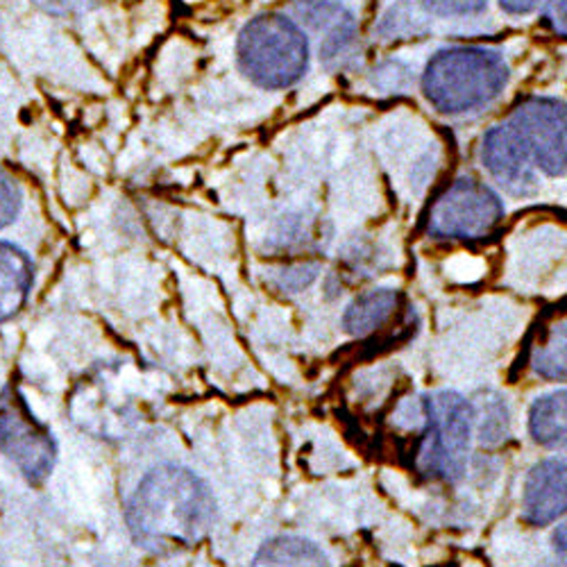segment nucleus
<instances>
[{
  "mask_svg": "<svg viewBox=\"0 0 567 567\" xmlns=\"http://www.w3.org/2000/svg\"><path fill=\"white\" fill-rule=\"evenodd\" d=\"M19 207H21V196L14 179L6 171H0V229L8 227L17 218Z\"/></svg>",
  "mask_w": 567,
  "mask_h": 567,
  "instance_id": "17",
  "label": "nucleus"
},
{
  "mask_svg": "<svg viewBox=\"0 0 567 567\" xmlns=\"http://www.w3.org/2000/svg\"><path fill=\"white\" fill-rule=\"evenodd\" d=\"M554 543H556V551L560 554V558H565V527L563 525L554 534Z\"/></svg>",
  "mask_w": 567,
  "mask_h": 567,
  "instance_id": "21",
  "label": "nucleus"
},
{
  "mask_svg": "<svg viewBox=\"0 0 567 567\" xmlns=\"http://www.w3.org/2000/svg\"><path fill=\"white\" fill-rule=\"evenodd\" d=\"M32 284V259L14 244L0 241V322H8L23 311Z\"/></svg>",
  "mask_w": 567,
  "mask_h": 567,
  "instance_id": "11",
  "label": "nucleus"
},
{
  "mask_svg": "<svg viewBox=\"0 0 567 567\" xmlns=\"http://www.w3.org/2000/svg\"><path fill=\"white\" fill-rule=\"evenodd\" d=\"M499 6L508 14H529L540 6V0H499Z\"/></svg>",
  "mask_w": 567,
  "mask_h": 567,
  "instance_id": "20",
  "label": "nucleus"
},
{
  "mask_svg": "<svg viewBox=\"0 0 567 567\" xmlns=\"http://www.w3.org/2000/svg\"><path fill=\"white\" fill-rule=\"evenodd\" d=\"M506 60L482 45L439 51L422 73V93L441 114H467L491 105L508 84Z\"/></svg>",
  "mask_w": 567,
  "mask_h": 567,
  "instance_id": "2",
  "label": "nucleus"
},
{
  "mask_svg": "<svg viewBox=\"0 0 567 567\" xmlns=\"http://www.w3.org/2000/svg\"><path fill=\"white\" fill-rule=\"evenodd\" d=\"M508 125L523 138L534 164L549 177L565 175V105L556 99H527L519 103Z\"/></svg>",
  "mask_w": 567,
  "mask_h": 567,
  "instance_id": "7",
  "label": "nucleus"
},
{
  "mask_svg": "<svg viewBox=\"0 0 567 567\" xmlns=\"http://www.w3.org/2000/svg\"><path fill=\"white\" fill-rule=\"evenodd\" d=\"M125 517L138 547L177 551L207 538L216 519V499L196 472L168 463L153 467L138 482Z\"/></svg>",
  "mask_w": 567,
  "mask_h": 567,
  "instance_id": "1",
  "label": "nucleus"
},
{
  "mask_svg": "<svg viewBox=\"0 0 567 567\" xmlns=\"http://www.w3.org/2000/svg\"><path fill=\"white\" fill-rule=\"evenodd\" d=\"M250 567H332V563L311 540L279 536L264 543Z\"/></svg>",
  "mask_w": 567,
  "mask_h": 567,
  "instance_id": "12",
  "label": "nucleus"
},
{
  "mask_svg": "<svg viewBox=\"0 0 567 567\" xmlns=\"http://www.w3.org/2000/svg\"><path fill=\"white\" fill-rule=\"evenodd\" d=\"M565 0H545L543 6V23L549 25L551 32H556L558 37H565L567 28H565Z\"/></svg>",
  "mask_w": 567,
  "mask_h": 567,
  "instance_id": "18",
  "label": "nucleus"
},
{
  "mask_svg": "<svg viewBox=\"0 0 567 567\" xmlns=\"http://www.w3.org/2000/svg\"><path fill=\"white\" fill-rule=\"evenodd\" d=\"M529 432L538 445L560 447L567 432V395L556 391L534 402L529 413Z\"/></svg>",
  "mask_w": 567,
  "mask_h": 567,
  "instance_id": "14",
  "label": "nucleus"
},
{
  "mask_svg": "<svg viewBox=\"0 0 567 567\" xmlns=\"http://www.w3.org/2000/svg\"><path fill=\"white\" fill-rule=\"evenodd\" d=\"M398 307V293L391 289H377L359 296L343 316V327L354 337H365L382 327Z\"/></svg>",
  "mask_w": 567,
  "mask_h": 567,
  "instance_id": "13",
  "label": "nucleus"
},
{
  "mask_svg": "<svg viewBox=\"0 0 567 567\" xmlns=\"http://www.w3.org/2000/svg\"><path fill=\"white\" fill-rule=\"evenodd\" d=\"M482 162L493 179L515 198L532 196L538 188L536 164L508 121L484 134Z\"/></svg>",
  "mask_w": 567,
  "mask_h": 567,
  "instance_id": "8",
  "label": "nucleus"
},
{
  "mask_svg": "<svg viewBox=\"0 0 567 567\" xmlns=\"http://www.w3.org/2000/svg\"><path fill=\"white\" fill-rule=\"evenodd\" d=\"M534 368L547 380H563L565 377V324H558L551 341L540 348L534 357Z\"/></svg>",
  "mask_w": 567,
  "mask_h": 567,
  "instance_id": "15",
  "label": "nucleus"
},
{
  "mask_svg": "<svg viewBox=\"0 0 567 567\" xmlns=\"http://www.w3.org/2000/svg\"><path fill=\"white\" fill-rule=\"evenodd\" d=\"M424 415H427V432L417 456L420 470L430 477L458 482L470 456L475 409L463 395L443 391L424 400Z\"/></svg>",
  "mask_w": 567,
  "mask_h": 567,
  "instance_id": "4",
  "label": "nucleus"
},
{
  "mask_svg": "<svg viewBox=\"0 0 567 567\" xmlns=\"http://www.w3.org/2000/svg\"><path fill=\"white\" fill-rule=\"evenodd\" d=\"M296 14L309 28L324 34L320 45L324 60L346 55L357 39L354 17L334 0H296Z\"/></svg>",
  "mask_w": 567,
  "mask_h": 567,
  "instance_id": "10",
  "label": "nucleus"
},
{
  "mask_svg": "<svg viewBox=\"0 0 567 567\" xmlns=\"http://www.w3.org/2000/svg\"><path fill=\"white\" fill-rule=\"evenodd\" d=\"M565 461L547 458L538 463L527 477L525 486V519L543 527L565 513Z\"/></svg>",
  "mask_w": 567,
  "mask_h": 567,
  "instance_id": "9",
  "label": "nucleus"
},
{
  "mask_svg": "<svg viewBox=\"0 0 567 567\" xmlns=\"http://www.w3.org/2000/svg\"><path fill=\"white\" fill-rule=\"evenodd\" d=\"M502 216L504 205L488 184L461 177L432 207L430 231L439 239H480Z\"/></svg>",
  "mask_w": 567,
  "mask_h": 567,
  "instance_id": "6",
  "label": "nucleus"
},
{
  "mask_svg": "<svg viewBox=\"0 0 567 567\" xmlns=\"http://www.w3.org/2000/svg\"><path fill=\"white\" fill-rule=\"evenodd\" d=\"M0 452L30 486H43L53 475L58 458L55 439L34 417L14 382L0 391Z\"/></svg>",
  "mask_w": 567,
  "mask_h": 567,
  "instance_id": "5",
  "label": "nucleus"
},
{
  "mask_svg": "<svg viewBox=\"0 0 567 567\" xmlns=\"http://www.w3.org/2000/svg\"><path fill=\"white\" fill-rule=\"evenodd\" d=\"M420 6L434 17H475L482 14L488 0H420Z\"/></svg>",
  "mask_w": 567,
  "mask_h": 567,
  "instance_id": "16",
  "label": "nucleus"
},
{
  "mask_svg": "<svg viewBox=\"0 0 567 567\" xmlns=\"http://www.w3.org/2000/svg\"><path fill=\"white\" fill-rule=\"evenodd\" d=\"M244 75L261 89H289L309 66V41L293 19L261 14L246 23L236 41Z\"/></svg>",
  "mask_w": 567,
  "mask_h": 567,
  "instance_id": "3",
  "label": "nucleus"
},
{
  "mask_svg": "<svg viewBox=\"0 0 567 567\" xmlns=\"http://www.w3.org/2000/svg\"><path fill=\"white\" fill-rule=\"evenodd\" d=\"M37 3L55 14H71V12L86 10L91 0H37Z\"/></svg>",
  "mask_w": 567,
  "mask_h": 567,
  "instance_id": "19",
  "label": "nucleus"
}]
</instances>
